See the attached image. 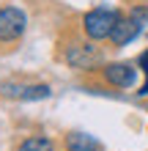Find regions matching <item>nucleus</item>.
Listing matches in <instances>:
<instances>
[{"label":"nucleus","mask_w":148,"mask_h":151,"mask_svg":"<svg viewBox=\"0 0 148 151\" xmlns=\"http://www.w3.org/2000/svg\"><path fill=\"white\" fill-rule=\"evenodd\" d=\"M118 19H121V14L115 11V8H93V11L85 14L82 28H85V33H88V39L102 41V39H110V33H112Z\"/></svg>","instance_id":"f257e3e1"},{"label":"nucleus","mask_w":148,"mask_h":151,"mask_svg":"<svg viewBox=\"0 0 148 151\" xmlns=\"http://www.w3.org/2000/svg\"><path fill=\"white\" fill-rule=\"evenodd\" d=\"M25 25H28V17H25L22 8H16V6H3L0 8V41L22 39Z\"/></svg>","instance_id":"f03ea898"},{"label":"nucleus","mask_w":148,"mask_h":151,"mask_svg":"<svg viewBox=\"0 0 148 151\" xmlns=\"http://www.w3.org/2000/svg\"><path fill=\"white\" fill-rule=\"evenodd\" d=\"M140 30H143V22L137 19L134 14H129V17H121V19L115 22V28H112V33H110V41L115 44V47H124V44L134 41Z\"/></svg>","instance_id":"7ed1b4c3"},{"label":"nucleus","mask_w":148,"mask_h":151,"mask_svg":"<svg viewBox=\"0 0 148 151\" xmlns=\"http://www.w3.org/2000/svg\"><path fill=\"white\" fill-rule=\"evenodd\" d=\"M104 80L115 88H132L137 83V69L132 63H107L104 66Z\"/></svg>","instance_id":"20e7f679"},{"label":"nucleus","mask_w":148,"mask_h":151,"mask_svg":"<svg viewBox=\"0 0 148 151\" xmlns=\"http://www.w3.org/2000/svg\"><path fill=\"white\" fill-rule=\"evenodd\" d=\"M0 93H3V96H11V99L33 102V99H47L52 91H49V85H14V83H8V85H3V91H0Z\"/></svg>","instance_id":"39448f33"},{"label":"nucleus","mask_w":148,"mask_h":151,"mask_svg":"<svg viewBox=\"0 0 148 151\" xmlns=\"http://www.w3.org/2000/svg\"><path fill=\"white\" fill-rule=\"evenodd\" d=\"M66 148L69 151H102V143L93 135H85V132H69Z\"/></svg>","instance_id":"423d86ee"},{"label":"nucleus","mask_w":148,"mask_h":151,"mask_svg":"<svg viewBox=\"0 0 148 151\" xmlns=\"http://www.w3.org/2000/svg\"><path fill=\"white\" fill-rule=\"evenodd\" d=\"M19 151H55L49 137H28L19 143Z\"/></svg>","instance_id":"0eeeda50"},{"label":"nucleus","mask_w":148,"mask_h":151,"mask_svg":"<svg viewBox=\"0 0 148 151\" xmlns=\"http://www.w3.org/2000/svg\"><path fill=\"white\" fill-rule=\"evenodd\" d=\"M140 66H143V72H145V83L140 85V91H137V93H140V96H148V50L140 55Z\"/></svg>","instance_id":"6e6552de"}]
</instances>
